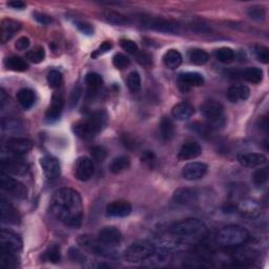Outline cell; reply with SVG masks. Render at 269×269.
<instances>
[{
  "label": "cell",
  "instance_id": "6da1fadb",
  "mask_svg": "<svg viewBox=\"0 0 269 269\" xmlns=\"http://www.w3.org/2000/svg\"><path fill=\"white\" fill-rule=\"evenodd\" d=\"M50 207L56 219L65 225L73 228L81 226L83 204L78 191L67 187L57 190L50 200Z\"/></svg>",
  "mask_w": 269,
  "mask_h": 269
},
{
  "label": "cell",
  "instance_id": "7a4b0ae2",
  "mask_svg": "<svg viewBox=\"0 0 269 269\" xmlns=\"http://www.w3.org/2000/svg\"><path fill=\"white\" fill-rule=\"evenodd\" d=\"M106 124V114L104 112H95L91 116L75 123L73 132L82 139H92L98 134Z\"/></svg>",
  "mask_w": 269,
  "mask_h": 269
},
{
  "label": "cell",
  "instance_id": "3957f363",
  "mask_svg": "<svg viewBox=\"0 0 269 269\" xmlns=\"http://www.w3.org/2000/svg\"><path fill=\"white\" fill-rule=\"evenodd\" d=\"M248 230L240 225H228L217 234V244L223 248H239L249 240Z\"/></svg>",
  "mask_w": 269,
  "mask_h": 269
},
{
  "label": "cell",
  "instance_id": "277c9868",
  "mask_svg": "<svg viewBox=\"0 0 269 269\" xmlns=\"http://www.w3.org/2000/svg\"><path fill=\"white\" fill-rule=\"evenodd\" d=\"M169 232L179 238L198 239L206 234L207 228L206 225L197 218H186V219L172 224L169 227Z\"/></svg>",
  "mask_w": 269,
  "mask_h": 269
},
{
  "label": "cell",
  "instance_id": "5b68a950",
  "mask_svg": "<svg viewBox=\"0 0 269 269\" xmlns=\"http://www.w3.org/2000/svg\"><path fill=\"white\" fill-rule=\"evenodd\" d=\"M155 251L152 243L149 241H138L125 249L123 257L130 263H139L152 257L155 254Z\"/></svg>",
  "mask_w": 269,
  "mask_h": 269
},
{
  "label": "cell",
  "instance_id": "8992f818",
  "mask_svg": "<svg viewBox=\"0 0 269 269\" xmlns=\"http://www.w3.org/2000/svg\"><path fill=\"white\" fill-rule=\"evenodd\" d=\"M201 113L208 120L209 126L219 127L225 123L224 119V106L219 101L206 100L201 105Z\"/></svg>",
  "mask_w": 269,
  "mask_h": 269
},
{
  "label": "cell",
  "instance_id": "52a82bcc",
  "mask_svg": "<svg viewBox=\"0 0 269 269\" xmlns=\"http://www.w3.org/2000/svg\"><path fill=\"white\" fill-rule=\"evenodd\" d=\"M142 24L146 29L161 32V33L166 34H177L180 32V25L164 18L144 17L142 19Z\"/></svg>",
  "mask_w": 269,
  "mask_h": 269
},
{
  "label": "cell",
  "instance_id": "ba28073f",
  "mask_svg": "<svg viewBox=\"0 0 269 269\" xmlns=\"http://www.w3.org/2000/svg\"><path fill=\"white\" fill-rule=\"evenodd\" d=\"M0 186L5 191H8L12 196L19 199H25L28 197V188L24 184L19 182L16 179L12 178L4 171L0 174Z\"/></svg>",
  "mask_w": 269,
  "mask_h": 269
},
{
  "label": "cell",
  "instance_id": "9c48e42d",
  "mask_svg": "<svg viewBox=\"0 0 269 269\" xmlns=\"http://www.w3.org/2000/svg\"><path fill=\"white\" fill-rule=\"evenodd\" d=\"M95 168L92 159L87 157H80L77 159L74 166V176L79 181H88L94 175Z\"/></svg>",
  "mask_w": 269,
  "mask_h": 269
},
{
  "label": "cell",
  "instance_id": "30bf717a",
  "mask_svg": "<svg viewBox=\"0 0 269 269\" xmlns=\"http://www.w3.org/2000/svg\"><path fill=\"white\" fill-rule=\"evenodd\" d=\"M2 171L15 176H24L29 170L28 163L18 157H9L1 160Z\"/></svg>",
  "mask_w": 269,
  "mask_h": 269
},
{
  "label": "cell",
  "instance_id": "8fae6325",
  "mask_svg": "<svg viewBox=\"0 0 269 269\" xmlns=\"http://www.w3.org/2000/svg\"><path fill=\"white\" fill-rule=\"evenodd\" d=\"M178 87L182 92H188L191 88L199 87L204 84V77L196 72H187L179 75L177 79Z\"/></svg>",
  "mask_w": 269,
  "mask_h": 269
},
{
  "label": "cell",
  "instance_id": "7c38bea8",
  "mask_svg": "<svg viewBox=\"0 0 269 269\" xmlns=\"http://www.w3.org/2000/svg\"><path fill=\"white\" fill-rule=\"evenodd\" d=\"M98 240L107 247L118 246L122 241V234L115 226H105L98 233Z\"/></svg>",
  "mask_w": 269,
  "mask_h": 269
},
{
  "label": "cell",
  "instance_id": "4fadbf2b",
  "mask_svg": "<svg viewBox=\"0 0 269 269\" xmlns=\"http://www.w3.org/2000/svg\"><path fill=\"white\" fill-rule=\"evenodd\" d=\"M0 244H1V249L18 252L22 248V240L12 230L2 229L1 235H0Z\"/></svg>",
  "mask_w": 269,
  "mask_h": 269
},
{
  "label": "cell",
  "instance_id": "5bb4252c",
  "mask_svg": "<svg viewBox=\"0 0 269 269\" xmlns=\"http://www.w3.org/2000/svg\"><path fill=\"white\" fill-rule=\"evenodd\" d=\"M65 107V98L61 93H55L52 97V101L46 114V120L49 123H54L61 117V114Z\"/></svg>",
  "mask_w": 269,
  "mask_h": 269
},
{
  "label": "cell",
  "instance_id": "9a60e30c",
  "mask_svg": "<svg viewBox=\"0 0 269 269\" xmlns=\"http://www.w3.org/2000/svg\"><path fill=\"white\" fill-rule=\"evenodd\" d=\"M207 165L202 162H190L186 164L182 169V177L185 180L196 181L202 179L207 174Z\"/></svg>",
  "mask_w": 269,
  "mask_h": 269
},
{
  "label": "cell",
  "instance_id": "2e32d148",
  "mask_svg": "<svg viewBox=\"0 0 269 269\" xmlns=\"http://www.w3.org/2000/svg\"><path fill=\"white\" fill-rule=\"evenodd\" d=\"M40 165L49 180H55L60 176V163L53 156H44L40 159Z\"/></svg>",
  "mask_w": 269,
  "mask_h": 269
},
{
  "label": "cell",
  "instance_id": "e0dca14e",
  "mask_svg": "<svg viewBox=\"0 0 269 269\" xmlns=\"http://www.w3.org/2000/svg\"><path fill=\"white\" fill-rule=\"evenodd\" d=\"M32 147H33V144L29 139L20 137L12 138L6 142V149L15 156L25 155L32 150Z\"/></svg>",
  "mask_w": 269,
  "mask_h": 269
},
{
  "label": "cell",
  "instance_id": "ac0fdd59",
  "mask_svg": "<svg viewBox=\"0 0 269 269\" xmlns=\"http://www.w3.org/2000/svg\"><path fill=\"white\" fill-rule=\"evenodd\" d=\"M239 163L248 168H255L267 163V157L261 152L241 153L238 156Z\"/></svg>",
  "mask_w": 269,
  "mask_h": 269
},
{
  "label": "cell",
  "instance_id": "d6986e66",
  "mask_svg": "<svg viewBox=\"0 0 269 269\" xmlns=\"http://www.w3.org/2000/svg\"><path fill=\"white\" fill-rule=\"evenodd\" d=\"M133 207L127 201H114L106 206V216L111 218H124L130 216Z\"/></svg>",
  "mask_w": 269,
  "mask_h": 269
},
{
  "label": "cell",
  "instance_id": "ffe728a7",
  "mask_svg": "<svg viewBox=\"0 0 269 269\" xmlns=\"http://www.w3.org/2000/svg\"><path fill=\"white\" fill-rule=\"evenodd\" d=\"M199 198V194L194 188L189 187H180L175 190L174 195H172V199L177 204L181 205H189L196 203Z\"/></svg>",
  "mask_w": 269,
  "mask_h": 269
},
{
  "label": "cell",
  "instance_id": "44dd1931",
  "mask_svg": "<svg viewBox=\"0 0 269 269\" xmlns=\"http://www.w3.org/2000/svg\"><path fill=\"white\" fill-rule=\"evenodd\" d=\"M21 30V23L13 19H3L0 25V35L2 43L8 42Z\"/></svg>",
  "mask_w": 269,
  "mask_h": 269
},
{
  "label": "cell",
  "instance_id": "7402d4cb",
  "mask_svg": "<svg viewBox=\"0 0 269 269\" xmlns=\"http://www.w3.org/2000/svg\"><path fill=\"white\" fill-rule=\"evenodd\" d=\"M202 153L201 145L195 142V141H189V142L184 143L180 151L178 152L179 161H185V160H190L199 157Z\"/></svg>",
  "mask_w": 269,
  "mask_h": 269
},
{
  "label": "cell",
  "instance_id": "603a6c76",
  "mask_svg": "<svg viewBox=\"0 0 269 269\" xmlns=\"http://www.w3.org/2000/svg\"><path fill=\"white\" fill-rule=\"evenodd\" d=\"M0 213L2 222L6 224H18L20 222V216L17 209L4 199L0 201Z\"/></svg>",
  "mask_w": 269,
  "mask_h": 269
},
{
  "label": "cell",
  "instance_id": "cb8c5ba5",
  "mask_svg": "<svg viewBox=\"0 0 269 269\" xmlns=\"http://www.w3.org/2000/svg\"><path fill=\"white\" fill-rule=\"evenodd\" d=\"M249 95H251V89L244 84L233 85L227 91V98L234 103L247 100L249 98Z\"/></svg>",
  "mask_w": 269,
  "mask_h": 269
},
{
  "label": "cell",
  "instance_id": "d4e9b609",
  "mask_svg": "<svg viewBox=\"0 0 269 269\" xmlns=\"http://www.w3.org/2000/svg\"><path fill=\"white\" fill-rule=\"evenodd\" d=\"M195 113V108L188 102H180L171 110V115L178 121H186Z\"/></svg>",
  "mask_w": 269,
  "mask_h": 269
},
{
  "label": "cell",
  "instance_id": "484cf974",
  "mask_svg": "<svg viewBox=\"0 0 269 269\" xmlns=\"http://www.w3.org/2000/svg\"><path fill=\"white\" fill-rule=\"evenodd\" d=\"M17 101L24 110H30V108L35 104L36 102V94L31 88H21L17 93Z\"/></svg>",
  "mask_w": 269,
  "mask_h": 269
},
{
  "label": "cell",
  "instance_id": "4316f807",
  "mask_svg": "<svg viewBox=\"0 0 269 269\" xmlns=\"http://www.w3.org/2000/svg\"><path fill=\"white\" fill-rule=\"evenodd\" d=\"M182 55L181 53L179 52V50L171 49L168 50V52H166L163 55V63L166 67H168L170 69H176L179 67L181 66L182 63Z\"/></svg>",
  "mask_w": 269,
  "mask_h": 269
},
{
  "label": "cell",
  "instance_id": "83f0119b",
  "mask_svg": "<svg viewBox=\"0 0 269 269\" xmlns=\"http://www.w3.org/2000/svg\"><path fill=\"white\" fill-rule=\"evenodd\" d=\"M160 136L164 141H169L175 136V126L170 118L163 117L159 124Z\"/></svg>",
  "mask_w": 269,
  "mask_h": 269
},
{
  "label": "cell",
  "instance_id": "f1b7e54d",
  "mask_svg": "<svg viewBox=\"0 0 269 269\" xmlns=\"http://www.w3.org/2000/svg\"><path fill=\"white\" fill-rule=\"evenodd\" d=\"M242 79H244L247 82L258 84L263 80V70L259 67H247L240 73Z\"/></svg>",
  "mask_w": 269,
  "mask_h": 269
},
{
  "label": "cell",
  "instance_id": "f546056e",
  "mask_svg": "<svg viewBox=\"0 0 269 269\" xmlns=\"http://www.w3.org/2000/svg\"><path fill=\"white\" fill-rule=\"evenodd\" d=\"M4 66L8 69L13 70V72H25V70L29 69L28 62L17 56L6 58L4 61Z\"/></svg>",
  "mask_w": 269,
  "mask_h": 269
},
{
  "label": "cell",
  "instance_id": "4dcf8cb0",
  "mask_svg": "<svg viewBox=\"0 0 269 269\" xmlns=\"http://www.w3.org/2000/svg\"><path fill=\"white\" fill-rule=\"evenodd\" d=\"M102 18H103L106 22L115 25H125L130 22L129 19L124 15L112 10H105L102 13Z\"/></svg>",
  "mask_w": 269,
  "mask_h": 269
},
{
  "label": "cell",
  "instance_id": "1f68e13d",
  "mask_svg": "<svg viewBox=\"0 0 269 269\" xmlns=\"http://www.w3.org/2000/svg\"><path fill=\"white\" fill-rule=\"evenodd\" d=\"M239 211H241L243 216L253 218L257 217L260 213V206L258 203L252 200H244L239 205Z\"/></svg>",
  "mask_w": 269,
  "mask_h": 269
},
{
  "label": "cell",
  "instance_id": "d6a6232c",
  "mask_svg": "<svg viewBox=\"0 0 269 269\" xmlns=\"http://www.w3.org/2000/svg\"><path fill=\"white\" fill-rule=\"evenodd\" d=\"M131 166V160L126 156H120L115 158L110 164V171L113 174L117 175L126 170Z\"/></svg>",
  "mask_w": 269,
  "mask_h": 269
},
{
  "label": "cell",
  "instance_id": "836d02e7",
  "mask_svg": "<svg viewBox=\"0 0 269 269\" xmlns=\"http://www.w3.org/2000/svg\"><path fill=\"white\" fill-rule=\"evenodd\" d=\"M0 263L5 268H15L18 266L19 260L17 258V252L5 251L1 249V258H0Z\"/></svg>",
  "mask_w": 269,
  "mask_h": 269
},
{
  "label": "cell",
  "instance_id": "e575fe53",
  "mask_svg": "<svg viewBox=\"0 0 269 269\" xmlns=\"http://www.w3.org/2000/svg\"><path fill=\"white\" fill-rule=\"evenodd\" d=\"M216 59L224 63V65H228V63H232L235 60V50L230 48H220L218 49L215 52Z\"/></svg>",
  "mask_w": 269,
  "mask_h": 269
},
{
  "label": "cell",
  "instance_id": "d590c367",
  "mask_svg": "<svg viewBox=\"0 0 269 269\" xmlns=\"http://www.w3.org/2000/svg\"><path fill=\"white\" fill-rule=\"evenodd\" d=\"M188 56H189L190 62L194 63L196 66H204L205 63H207L209 59L208 54L201 49L190 50Z\"/></svg>",
  "mask_w": 269,
  "mask_h": 269
},
{
  "label": "cell",
  "instance_id": "8d00e7d4",
  "mask_svg": "<svg viewBox=\"0 0 269 269\" xmlns=\"http://www.w3.org/2000/svg\"><path fill=\"white\" fill-rule=\"evenodd\" d=\"M43 258L46 261L50 262V263L57 264L59 263L61 260V252L60 247L57 244H50L46 252H44Z\"/></svg>",
  "mask_w": 269,
  "mask_h": 269
},
{
  "label": "cell",
  "instance_id": "74e56055",
  "mask_svg": "<svg viewBox=\"0 0 269 269\" xmlns=\"http://www.w3.org/2000/svg\"><path fill=\"white\" fill-rule=\"evenodd\" d=\"M85 82L87 86L89 87V91L91 92H95L98 91V89L103 84V79H102V77L97 74V73H88L85 76Z\"/></svg>",
  "mask_w": 269,
  "mask_h": 269
},
{
  "label": "cell",
  "instance_id": "f35d334b",
  "mask_svg": "<svg viewBox=\"0 0 269 269\" xmlns=\"http://www.w3.org/2000/svg\"><path fill=\"white\" fill-rule=\"evenodd\" d=\"M27 59L33 63H40L46 58V50L42 47H36L27 53Z\"/></svg>",
  "mask_w": 269,
  "mask_h": 269
},
{
  "label": "cell",
  "instance_id": "ab89813d",
  "mask_svg": "<svg viewBox=\"0 0 269 269\" xmlns=\"http://www.w3.org/2000/svg\"><path fill=\"white\" fill-rule=\"evenodd\" d=\"M127 86L132 93H137L141 88V77L138 72H132L127 76Z\"/></svg>",
  "mask_w": 269,
  "mask_h": 269
},
{
  "label": "cell",
  "instance_id": "60d3db41",
  "mask_svg": "<svg viewBox=\"0 0 269 269\" xmlns=\"http://www.w3.org/2000/svg\"><path fill=\"white\" fill-rule=\"evenodd\" d=\"M47 80L50 87L58 88L62 83V74L59 72V70H56V69L50 70L47 76Z\"/></svg>",
  "mask_w": 269,
  "mask_h": 269
},
{
  "label": "cell",
  "instance_id": "b9f144b4",
  "mask_svg": "<svg viewBox=\"0 0 269 269\" xmlns=\"http://www.w3.org/2000/svg\"><path fill=\"white\" fill-rule=\"evenodd\" d=\"M113 65L118 69H124L131 65V59L122 53H117L113 57Z\"/></svg>",
  "mask_w": 269,
  "mask_h": 269
},
{
  "label": "cell",
  "instance_id": "7bdbcfd3",
  "mask_svg": "<svg viewBox=\"0 0 269 269\" xmlns=\"http://www.w3.org/2000/svg\"><path fill=\"white\" fill-rule=\"evenodd\" d=\"M268 176H269L268 168H259L253 172L252 181L255 185H257V186H261V185H263L267 182Z\"/></svg>",
  "mask_w": 269,
  "mask_h": 269
},
{
  "label": "cell",
  "instance_id": "ee69618b",
  "mask_svg": "<svg viewBox=\"0 0 269 269\" xmlns=\"http://www.w3.org/2000/svg\"><path fill=\"white\" fill-rule=\"evenodd\" d=\"M247 13H248V16L251 17L252 19H253V20H255V21L264 20L265 16H266L265 9L261 5L252 6V8H249Z\"/></svg>",
  "mask_w": 269,
  "mask_h": 269
},
{
  "label": "cell",
  "instance_id": "f6af8a7d",
  "mask_svg": "<svg viewBox=\"0 0 269 269\" xmlns=\"http://www.w3.org/2000/svg\"><path fill=\"white\" fill-rule=\"evenodd\" d=\"M91 155H92V159L94 160V161L101 163L106 159L107 152L103 146H94L91 150Z\"/></svg>",
  "mask_w": 269,
  "mask_h": 269
},
{
  "label": "cell",
  "instance_id": "bcb514c9",
  "mask_svg": "<svg viewBox=\"0 0 269 269\" xmlns=\"http://www.w3.org/2000/svg\"><path fill=\"white\" fill-rule=\"evenodd\" d=\"M254 55L257 59L262 63H268L269 61V50L264 46H255L254 47Z\"/></svg>",
  "mask_w": 269,
  "mask_h": 269
},
{
  "label": "cell",
  "instance_id": "7dc6e473",
  "mask_svg": "<svg viewBox=\"0 0 269 269\" xmlns=\"http://www.w3.org/2000/svg\"><path fill=\"white\" fill-rule=\"evenodd\" d=\"M120 46L124 50L130 54H137L138 53V46L137 43L131 40V39H121L120 40Z\"/></svg>",
  "mask_w": 269,
  "mask_h": 269
},
{
  "label": "cell",
  "instance_id": "c3c4849f",
  "mask_svg": "<svg viewBox=\"0 0 269 269\" xmlns=\"http://www.w3.org/2000/svg\"><path fill=\"white\" fill-rule=\"evenodd\" d=\"M236 255H238L239 261L242 262H252L255 258H257V253L255 252L252 251V249H243V251H240L239 252H236Z\"/></svg>",
  "mask_w": 269,
  "mask_h": 269
},
{
  "label": "cell",
  "instance_id": "681fc988",
  "mask_svg": "<svg viewBox=\"0 0 269 269\" xmlns=\"http://www.w3.org/2000/svg\"><path fill=\"white\" fill-rule=\"evenodd\" d=\"M112 48H113V44L110 41H104L97 50H94V53L92 54V58L97 59L98 57L104 55L108 52V50H111Z\"/></svg>",
  "mask_w": 269,
  "mask_h": 269
},
{
  "label": "cell",
  "instance_id": "f907efd6",
  "mask_svg": "<svg viewBox=\"0 0 269 269\" xmlns=\"http://www.w3.org/2000/svg\"><path fill=\"white\" fill-rule=\"evenodd\" d=\"M76 27L81 32V33H83L84 35H87V36L94 35V28L92 27V24L84 21H77Z\"/></svg>",
  "mask_w": 269,
  "mask_h": 269
},
{
  "label": "cell",
  "instance_id": "816d5d0a",
  "mask_svg": "<svg viewBox=\"0 0 269 269\" xmlns=\"http://www.w3.org/2000/svg\"><path fill=\"white\" fill-rule=\"evenodd\" d=\"M141 160H142L145 164L152 166L156 161V155L151 151H145L142 153V156H141Z\"/></svg>",
  "mask_w": 269,
  "mask_h": 269
},
{
  "label": "cell",
  "instance_id": "f5cc1de1",
  "mask_svg": "<svg viewBox=\"0 0 269 269\" xmlns=\"http://www.w3.org/2000/svg\"><path fill=\"white\" fill-rule=\"evenodd\" d=\"M34 18L36 19V20L43 24V25H48L50 24V22H52V18H50L49 15L47 14H43V13H40V12H35L33 14Z\"/></svg>",
  "mask_w": 269,
  "mask_h": 269
},
{
  "label": "cell",
  "instance_id": "db71d44e",
  "mask_svg": "<svg viewBox=\"0 0 269 269\" xmlns=\"http://www.w3.org/2000/svg\"><path fill=\"white\" fill-rule=\"evenodd\" d=\"M30 44H31V41H30L29 38L23 36V37L19 38V39L16 41L15 48L18 50H27L30 47Z\"/></svg>",
  "mask_w": 269,
  "mask_h": 269
},
{
  "label": "cell",
  "instance_id": "11a10c76",
  "mask_svg": "<svg viewBox=\"0 0 269 269\" xmlns=\"http://www.w3.org/2000/svg\"><path fill=\"white\" fill-rule=\"evenodd\" d=\"M137 60L140 63V65L145 66V67H150L151 65V57L146 54V53H137Z\"/></svg>",
  "mask_w": 269,
  "mask_h": 269
},
{
  "label": "cell",
  "instance_id": "9f6ffc18",
  "mask_svg": "<svg viewBox=\"0 0 269 269\" xmlns=\"http://www.w3.org/2000/svg\"><path fill=\"white\" fill-rule=\"evenodd\" d=\"M69 258L70 260H73L74 262H84L85 257L83 255L78 249L76 248H70L69 249Z\"/></svg>",
  "mask_w": 269,
  "mask_h": 269
},
{
  "label": "cell",
  "instance_id": "6f0895ef",
  "mask_svg": "<svg viewBox=\"0 0 269 269\" xmlns=\"http://www.w3.org/2000/svg\"><path fill=\"white\" fill-rule=\"evenodd\" d=\"M19 127V122L15 120H3L2 121V129L8 131H17Z\"/></svg>",
  "mask_w": 269,
  "mask_h": 269
},
{
  "label": "cell",
  "instance_id": "680465c9",
  "mask_svg": "<svg viewBox=\"0 0 269 269\" xmlns=\"http://www.w3.org/2000/svg\"><path fill=\"white\" fill-rule=\"evenodd\" d=\"M80 93H81V91L79 87L74 88V91L72 92V96H70V104H72V106L77 104V102H78L79 97H80Z\"/></svg>",
  "mask_w": 269,
  "mask_h": 269
},
{
  "label": "cell",
  "instance_id": "91938a15",
  "mask_svg": "<svg viewBox=\"0 0 269 269\" xmlns=\"http://www.w3.org/2000/svg\"><path fill=\"white\" fill-rule=\"evenodd\" d=\"M8 5L14 10H23L25 9V6H27L22 1H11L8 3Z\"/></svg>",
  "mask_w": 269,
  "mask_h": 269
},
{
  "label": "cell",
  "instance_id": "94428289",
  "mask_svg": "<svg viewBox=\"0 0 269 269\" xmlns=\"http://www.w3.org/2000/svg\"><path fill=\"white\" fill-rule=\"evenodd\" d=\"M6 102V94L3 88L0 89V107H1V110L3 108L4 104Z\"/></svg>",
  "mask_w": 269,
  "mask_h": 269
},
{
  "label": "cell",
  "instance_id": "6125c7cd",
  "mask_svg": "<svg viewBox=\"0 0 269 269\" xmlns=\"http://www.w3.org/2000/svg\"><path fill=\"white\" fill-rule=\"evenodd\" d=\"M260 127H262V129L267 131V126H268V122H267V118L266 117H262L260 119Z\"/></svg>",
  "mask_w": 269,
  "mask_h": 269
}]
</instances>
